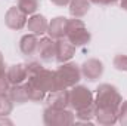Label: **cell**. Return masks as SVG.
<instances>
[{
	"mask_svg": "<svg viewBox=\"0 0 127 126\" xmlns=\"http://www.w3.org/2000/svg\"><path fill=\"white\" fill-rule=\"evenodd\" d=\"M27 65V73H28V77H32L34 74H37L41 68H44L41 64L38 63V61H30V63L25 64Z\"/></svg>",
	"mask_w": 127,
	"mask_h": 126,
	"instance_id": "obj_25",
	"label": "cell"
},
{
	"mask_svg": "<svg viewBox=\"0 0 127 126\" xmlns=\"http://www.w3.org/2000/svg\"><path fill=\"white\" fill-rule=\"evenodd\" d=\"M50 1H52L53 4H56V6H59V7H64V6H68L71 0H50Z\"/></svg>",
	"mask_w": 127,
	"mask_h": 126,
	"instance_id": "obj_27",
	"label": "cell"
},
{
	"mask_svg": "<svg viewBox=\"0 0 127 126\" xmlns=\"http://www.w3.org/2000/svg\"><path fill=\"white\" fill-rule=\"evenodd\" d=\"M55 46H56L55 61L58 64H64V63L71 61L72 57L75 55V51H77V48H75L66 37H62V39L55 40Z\"/></svg>",
	"mask_w": 127,
	"mask_h": 126,
	"instance_id": "obj_9",
	"label": "cell"
},
{
	"mask_svg": "<svg viewBox=\"0 0 127 126\" xmlns=\"http://www.w3.org/2000/svg\"><path fill=\"white\" fill-rule=\"evenodd\" d=\"M38 36L28 33V34H24L19 40V51L22 55L25 57H31L37 52V48H38Z\"/></svg>",
	"mask_w": 127,
	"mask_h": 126,
	"instance_id": "obj_16",
	"label": "cell"
},
{
	"mask_svg": "<svg viewBox=\"0 0 127 126\" xmlns=\"http://www.w3.org/2000/svg\"><path fill=\"white\" fill-rule=\"evenodd\" d=\"M68 92H69V108L74 111L84 108L95 102V95L87 86L75 85V86L69 88Z\"/></svg>",
	"mask_w": 127,
	"mask_h": 126,
	"instance_id": "obj_5",
	"label": "cell"
},
{
	"mask_svg": "<svg viewBox=\"0 0 127 126\" xmlns=\"http://www.w3.org/2000/svg\"><path fill=\"white\" fill-rule=\"evenodd\" d=\"M27 21H28V15L24 13L18 6H12L7 9V12L4 13V24L7 28L10 30H22L24 27H27Z\"/></svg>",
	"mask_w": 127,
	"mask_h": 126,
	"instance_id": "obj_7",
	"label": "cell"
},
{
	"mask_svg": "<svg viewBox=\"0 0 127 126\" xmlns=\"http://www.w3.org/2000/svg\"><path fill=\"white\" fill-rule=\"evenodd\" d=\"M80 68H81V76L89 82H96L103 74V63L97 58L86 60L80 65Z\"/></svg>",
	"mask_w": 127,
	"mask_h": 126,
	"instance_id": "obj_8",
	"label": "cell"
},
{
	"mask_svg": "<svg viewBox=\"0 0 127 126\" xmlns=\"http://www.w3.org/2000/svg\"><path fill=\"white\" fill-rule=\"evenodd\" d=\"M44 102H46V107H50V108H68L69 107V92L68 89L49 92L44 98Z\"/></svg>",
	"mask_w": 127,
	"mask_h": 126,
	"instance_id": "obj_10",
	"label": "cell"
},
{
	"mask_svg": "<svg viewBox=\"0 0 127 126\" xmlns=\"http://www.w3.org/2000/svg\"><path fill=\"white\" fill-rule=\"evenodd\" d=\"M123 96L118 92V89L114 85L109 83H102L96 88L95 92V105L96 107H108L117 110L118 105L121 104Z\"/></svg>",
	"mask_w": 127,
	"mask_h": 126,
	"instance_id": "obj_2",
	"label": "cell"
},
{
	"mask_svg": "<svg viewBox=\"0 0 127 126\" xmlns=\"http://www.w3.org/2000/svg\"><path fill=\"white\" fill-rule=\"evenodd\" d=\"M24 86H25V91H27V95H28V101H31V102H43L44 101L47 94L43 92L40 88H37L31 80H25Z\"/></svg>",
	"mask_w": 127,
	"mask_h": 126,
	"instance_id": "obj_19",
	"label": "cell"
},
{
	"mask_svg": "<svg viewBox=\"0 0 127 126\" xmlns=\"http://www.w3.org/2000/svg\"><path fill=\"white\" fill-rule=\"evenodd\" d=\"M66 24H68V18H65V16H55L52 21H49V25H47V36L52 37L53 40H58V39L65 37Z\"/></svg>",
	"mask_w": 127,
	"mask_h": 126,
	"instance_id": "obj_14",
	"label": "cell"
},
{
	"mask_svg": "<svg viewBox=\"0 0 127 126\" xmlns=\"http://www.w3.org/2000/svg\"><path fill=\"white\" fill-rule=\"evenodd\" d=\"M27 80H31L32 83L40 88L43 92L49 94V92H55L58 91L56 86V77H55V71L47 70V68H41L37 74H34L32 77H28Z\"/></svg>",
	"mask_w": 127,
	"mask_h": 126,
	"instance_id": "obj_6",
	"label": "cell"
},
{
	"mask_svg": "<svg viewBox=\"0 0 127 126\" xmlns=\"http://www.w3.org/2000/svg\"><path fill=\"white\" fill-rule=\"evenodd\" d=\"M40 4H41V0H18V3H16V6L27 15L37 13Z\"/></svg>",
	"mask_w": 127,
	"mask_h": 126,
	"instance_id": "obj_21",
	"label": "cell"
},
{
	"mask_svg": "<svg viewBox=\"0 0 127 126\" xmlns=\"http://www.w3.org/2000/svg\"><path fill=\"white\" fill-rule=\"evenodd\" d=\"M6 74H7V79H9L10 85H21L28 79L27 65L22 63L13 64L9 68H6Z\"/></svg>",
	"mask_w": 127,
	"mask_h": 126,
	"instance_id": "obj_15",
	"label": "cell"
},
{
	"mask_svg": "<svg viewBox=\"0 0 127 126\" xmlns=\"http://www.w3.org/2000/svg\"><path fill=\"white\" fill-rule=\"evenodd\" d=\"M7 95L10 96L13 104H25V102H28V95H27L24 83H21V85H10L9 91H7Z\"/></svg>",
	"mask_w": 127,
	"mask_h": 126,
	"instance_id": "obj_18",
	"label": "cell"
},
{
	"mask_svg": "<svg viewBox=\"0 0 127 126\" xmlns=\"http://www.w3.org/2000/svg\"><path fill=\"white\" fill-rule=\"evenodd\" d=\"M65 37H66L75 48L86 46V45L92 40V34L87 30L86 24H84L80 18H71V19H68Z\"/></svg>",
	"mask_w": 127,
	"mask_h": 126,
	"instance_id": "obj_3",
	"label": "cell"
},
{
	"mask_svg": "<svg viewBox=\"0 0 127 126\" xmlns=\"http://www.w3.org/2000/svg\"><path fill=\"white\" fill-rule=\"evenodd\" d=\"M112 65H114L115 70H118V71H126L127 73V55H124V54L115 55L114 60H112Z\"/></svg>",
	"mask_w": 127,
	"mask_h": 126,
	"instance_id": "obj_23",
	"label": "cell"
},
{
	"mask_svg": "<svg viewBox=\"0 0 127 126\" xmlns=\"http://www.w3.org/2000/svg\"><path fill=\"white\" fill-rule=\"evenodd\" d=\"M95 119L99 125H103V126H111V125L118 123L117 110L108 108V107H96L95 108Z\"/></svg>",
	"mask_w": 127,
	"mask_h": 126,
	"instance_id": "obj_13",
	"label": "cell"
},
{
	"mask_svg": "<svg viewBox=\"0 0 127 126\" xmlns=\"http://www.w3.org/2000/svg\"><path fill=\"white\" fill-rule=\"evenodd\" d=\"M117 116H118V122L121 125H127V101H121V104L117 108Z\"/></svg>",
	"mask_w": 127,
	"mask_h": 126,
	"instance_id": "obj_24",
	"label": "cell"
},
{
	"mask_svg": "<svg viewBox=\"0 0 127 126\" xmlns=\"http://www.w3.org/2000/svg\"><path fill=\"white\" fill-rule=\"evenodd\" d=\"M0 123H7V125H13V122L10 119H7V116H0Z\"/></svg>",
	"mask_w": 127,
	"mask_h": 126,
	"instance_id": "obj_29",
	"label": "cell"
},
{
	"mask_svg": "<svg viewBox=\"0 0 127 126\" xmlns=\"http://www.w3.org/2000/svg\"><path fill=\"white\" fill-rule=\"evenodd\" d=\"M55 52H56V46H55V40L52 37H41L38 40V48H37V55L40 57L41 61L44 63H50L52 60H55Z\"/></svg>",
	"mask_w": 127,
	"mask_h": 126,
	"instance_id": "obj_11",
	"label": "cell"
},
{
	"mask_svg": "<svg viewBox=\"0 0 127 126\" xmlns=\"http://www.w3.org/2000/svg\"><path fill=\"white\" fill-rule=\"evenodd\" d=\"M90 7H92L90 0H71L69 4H68L69 15L72 18H83L84 15L89 13Z\"/></svg>",
	"mask_w": 127,
	"mask_h": 126,
	"instance_id": "obj_17",
	"label": "cell"
},
{
	"mask_svg": "<svg viewBox=\"0 0 127 126\" xmlns=\"http://www.w3.org/2000/svg\"><path fill=\"white\" fill-rule=\"evenodd\" d=\"M93 4H102V0H90Z\"/></svg>",
	"mask_w": 127,
	"mask_h": 126,
	"instance_id": "obj_31",
	"label": "cell"
},
{
	"mask_svg": "<svg viewBox=\"0 0 127 126\" xmlns=\"http://www.w3.org/2000/svg\"><path fill=\"white\" fill-rule=\"evenodd\" d=\"M9 88H10V82H9L7 74L4 71V73L0 74V94H6L9 91Z\"/></svg>",
	"mask_w": 127,
	"mask_h": 126,
	"instance_id": "obj_26",
	"label": "cell"
},
{
	"mask_svg": "<svg viewBox=\"0 0 127 126\" xmlns=\"http://www.w3.org/2000/svg\"><path fill=\"white\" fill-rule=\"evenodd\" d=\"M6 71V65H4V60H3V54L0 52V74Z\"/></svg>",
	"mask_w": 127,
	"mask_h": 126,
	"instance_id": "obj_28",
	"label": "cell"
},
{
	"mask_svg": "<svg viewBox=\"0 0 127 126\" xmlns=\"http://www.w3.org/2000/svg\"><path fill=\"white\" fill-rule=\"evenodd\" d=\"M118 1H120V7L127 12V0H118Z\"/></svg>",
	"mask_w": 127,
	"mask_h": 126,
	"instance_id": "obj_30",
	"label": "cell"
},
{
	"mask_svg": "<svg viewBox=\"0 0 127 126\" xmlns=\"http://www.w3.org/2000/svg\"><path fill=\"white\" fill-rule=\"evenodd\" d=\"M43 122L47 126H66L75 123L74 110L68 108H50L46 107L43 110Z\"/></svg>",
	"mask_w": 127,
	"mask_h": 126,
	"instance_id": "obj_4",
	"label": "cell"
},
{
	"mask_svg": "<svg viewBox=\"0 0 127 126\" xmlns=\"http://www.w3.org/2000/svg\"><path fill=\"white\" fill-rule=\"evenodd\" d=\"M95 102L84 107V108H80L75 113V122L77 123H87V125H92V120L95 119Z\"/></svg>",
	"mask_w": 127,
	"mask_h": 126,
	"instance_id": "obj_20",
	"label": "cell"
},
{
	"mask_svg": "<svg viewBox=\"0 0 127 126\" xmlns=\"http://www.w3.org/2000/svg\"><path fill=\"white\" fill-rule=\"evenodd\" d=\"M13 110V101L6 94H0V116H9Z\"/></svg>",
	"mask_w": 127,
	"mask_h": 126,
	"instance_id": "obj_22",
	"label": "cell"
},
{
	"mask_svg": "<svg viewBox=\"0 0 127 126\" xmlns=\"http://www.w3.org/2000/svg\"><path fill=\"white\" fill-rule=\"evenodd\" d=\"M55 77H56L58 91H61V89H69L78 85L83 76L78 64L68 61V63L59 64L58 70H55Z\"/></svg>",
	"mask_w": 127,
	"mask_h": 126,
	"instance_id": "obj_1",
	"label": "cell"
},
{
	"mask_svg": "<svg viewBox=\"0 0 127 126\" xmlns=\"http://www.w3.org/2000/svg\"><path fill=\"white\" fill-rule=\"evenodd\" d=\"M47 25H49V21L46 19L44 15H40V13H32L28 16V21H27V28L28 31L35 34V36H43L47 33Z\"/></svg>",
	"mask_w": 127,
	"mask_h": 126,
	"instance_id": "obj_12",
	"label": "cell"
}]
</instances>
